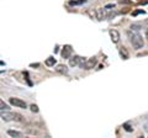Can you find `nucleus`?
I'll list each match as a JSON object with an SVG mask.
<instances>
[{
    "instance_id": "423d86ee",
    "label": "nucleus",
    "mask_w": 148,
    "mask_h": 138,
    "mask_svg": "<svg viewBox=\"0 0 148 138\" xmlns=\"http://www.w3.org/2000/svg\"><path fill=\"white\" fill-rule=\"evenodd\" d=\"M72 52H73V49H72V46L67 44V46H64V47H63V49H62L61 54H62V57H63V58L69 59V57L72 56Z\"/></svg>"
},
{
    "instance_id": "20e7f679",
    "label": "nucleus",
    "mask_w": 148,
    "mask_h": 138,
    "mask_svg": "<svg viewBox=\"0 0 148 138\" xmlns=\"http://www.w3.org/2000/svg\"><path fill=\"white\" fill-rule=\"evenodd\" d=\"M9 102H10L12 106H15V107H20V109H26L27 107L25 101H22L21 99H17V98H10L9 99Z\"/></svg>"
},
{
    "instance_id": "aec40b11",
    "label": "nucleus",
    "mask_w": 148,
    "mask_h": 138,
    "mask_svg": "<svg viewBox=\"0 0 148 138\" xmlns=\"http://www.w3.org/2000/svg\"><path fill=\"white\" fill-rule=\"evenodd\" d=\"M146 38H148V29L146 30Z\"/></svg>"
},
{
    "instance_id": "0eeeda50",
    "label": "nucleus",
    "mask_w": 148,
    "mask_h": 138,
    "mask_svg": "<svg viewBox=\"0 0 148 138\" xmlns=\"http://www.w3.org/2000/svg\"><path fill=\"white\" fill-rule=\"evenodd\" d=\"M109 33H110L111 41H112L114 43H117L119 41H120V33H119V31H116V30H110Z\"/></svg>"
},
{
    "instance_id": "f8f14e48",
    "label": "nucleus",
    "mask_w": 148,
    "mask_h": 138,
    "mask_svg": "<svg viewBox=\"0 0 148 138\" xmlns=\"http://www.w3.org/2000/svg\"><path fill=\"white\" fill-rule=\"evenodd\" d=\"M120 54H121V56L123 57V59H127L128 58V53H127V51L126 49H123V47L120 49Z\"/></svg>"
},
{
    "instance_id": "6e6552de",
    "label": "nucleus",
    "mask_w": 148,
    "mask_h": 138,
    "mask_svg": "<svg viewBox=\"0 0 148 138\" xmlns=\"http://www.w3.org/2000/svg\"><path fill=\"white\" fill-rule=\"evenodd\" d=\"M80 58H82V57H79V56H74L73 58H69V66H71V67H77V66H79Z\"/></svg>"
},
{
    "instance_id": "f3484780",
    "label": "nucleus",
    "mask_w": 148,
    "mask_h": 138,
    "mask_svg": "<svg viewBox=\"0 0 148 138\" xmlns=\"http://www.w3.org/2000/svg\"><path fill=\"white\" fill-rule=\"evenodd\" d=\"M123 128H125V130H126L127 132H131V131H132V128L130 127L128 123H125V125H123Z\"/></svg>"
},
{
    "instance_id": "7ed1b4c3",
    "label": "nucleus",
    "mask_w": 148,
    "mask_h": 138,
    "mask_svg": "<svg viewBox=\"0 0 148 138\" xmlns=\"http://www.w3.org/2000/svg\"><path fill=\"white\" fill-rule=\"evenodd\" d=\"M1 118L4 121H22L21 115L12 112H4V111H1Z\"/></svg>"
},
{
    "instance_id": "a211bd4d",
    "label": "nucleus",
    "mask_w": 148,
    "mask_h": 138,
    "mask_svg": "<svg viewBox=\"0 0 148 138\" xmlns=\"http://www.w3.org/2000/svg\"><path fill=\"white\" fill-rule=\"evenodd\" d=\"M112 8H115L114 4H110V5H106V6H105L106 10H110V9H112Z\"/></svg>"
},
{
    "instance_id": "6ab92c4d",
    "label": "nucleus",
    "mask_w": 148,
    "mask_h": 138,
    "mask_svg": "<svg viewBox=\"0 0 148 138\" xmlns=\"http://www.w3.org/2000/svg\"><path fill=\"white\" fill-rule=\"evenodd\" d=\"M145 131H146V132H148V122L145 125Z\"/></svg>"
},
{
    "instance_id": "9b49d317",
    "label": "nucleus",
    "mask_w": 148,
    "mask_h": 138,
    "mask_svg": "<svg viewBox=\"0 0 148 138\" xmlns=\"http://www.w3.org/2000/svg\"><path fill=\"white\" fill-rule=\"evenodd\" d=\"M56 64V59L53 57H48L47 59H46V66H48V67H53Z\"/></svg>"
},
{
    "instance_id": "f03ea898",
    "label": "nucleus",
    "mask_w": 148,
    "mask_h": 138,
    "mask_svg": "<svg viewBox=\"0 0 148 138\" xmlns=\"http://www.w3.org/2000/svg\"><path fill=\"white\" fill-rule=\"evenodd\" d=\"M98 61H96V58H80V63H79V67L82 69H85V70H89V69H92Z\"/></svg>"
},
{
    "instance_id": "9d476101",
    "label": "nucleus",
    "mask_w": 148,
    "mask_h": 138,
    "mask_svg": "<svg viewBox=\"0 0 148 138\" xmlns=\"http://www.w3.org/2000/svg\"><path fill=\"white\" fill-rule=\"evenodd\" d=\"M8 135L11 136V137H22V133L18 132V131H12V130H9L8 131Z\"/></svg>"
},
{
    "instance_id": "dca6fc26",
    "label": "nucleus",
    "mask_w": 148,
    "mask_h": 138,
    "mask_svg": "<svg viewBox=\"0 0 148 138\" xmlns=\"http://www.w3.org/2000/svg\"><path fill=\"white\" fill-rule=\"evenodd\" d=\"M31 111L32 112H38V107H37V105H31Z\"/></svg>"
},
{
    "instance_id": "1a4fd4ad",
    "label": "nucleus",
    "mask_w": 148,
    "mask_h": 138,
    "mask_svg": "<svg viewBox=\"0 0 148 138\" xmlns=\"http://www.w3.org/2000/svg\"><path fill=\"white\" fill-rule=\"evenodd\" d=\"M56 70L58 73H61V74H67L68 73V68L64 66V64H58L57 67H56Z\"/></svg>"
},
{
    "instance_id": "ddd939ff",
    "label": "nucleus",
    "mask_w": 148,
    "mask_h": 138,
    "mask_svg": "<svg viewBox=\"0 0 148 138\" xmlns=\"http://www.w3.org/2000/svg\"><path fill=\"white\" fill-rule=\"evenodd\" d=\"M86 0H73V1H71V5H80V4L85 3Z\"/></svg>"
},
{
    "instance_id": "4468645a",
    "label": "nucleus",
    "mask_w": 148,
    "mask_h": 138,
    "mask_svg": "<svg viewBox=\"0 0 148 138\" xmlns=\"http://www.w3.org/2000/svg\"><path fill=\"white\" fill-rule=\"evenodd\" d=\"M0 106H1V107H0V109H1V111H4V110H6V111H8V110H10V107H9L8 105L4 102V101H0Z\"/></svg>"
},
{
    "instance_id": "2eb2a0df",
    "label": "nucleus",
    "mask_w": 148,
    "mask_h": 138,
    "mask_svg": "<svg viewBox=\"0 0 148 138\" xmlns=\"http://www.w3.org/2000/svg\"><path fill=\"white\" fill-rule=\"evenodd\" d=\"M131 30H132V31H138V30H141V25H131Z\"/></svg>"
},
{
    "instance_id": "f257e3e1",
    "label": "nucleus",
    "mask_w": 148,
    "mask_h": 138,
    "mask_svg": "<svg viewBox=\"0 0 148 138\" xmlns=\"http://www.w3.org/2000/svg\"><path fill=\"white\" fill-rule=\"evenodd\" d=\"M127 36H128L130 42H131V44L133 46V48H135V49H141V48H143V46H145V41H143V37H142L140 33L130 31L128 33H127Z\"/></svg>"
},
{
    "instance_id": "39448f33",
    "label": "nucleus",
    "mask_w": 148,
    "mask_h": 138,
    "mask_svg": "<svg viewBox=\"0 0 148 138\" xmlns=\"http://www.w3.org/2000/svg\"><path fill=\"white\" fill-rule=\"evenodd\" d=\"M106 9H96L95 10V19H98V20H105V19H108L109 17V14H106L105 12Z\"/></svg>"
}]
</instances>
